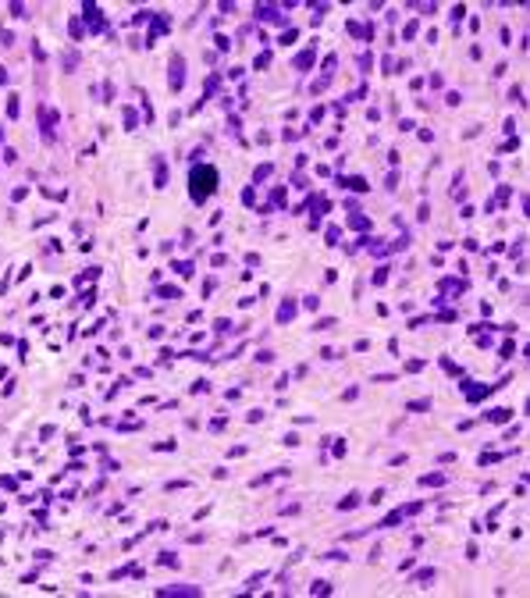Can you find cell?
<instances>
[{"label": "cell", "mask_w": 530, "mask_h": 598, "mask_svg": "<svg viewBox=\"0 0 530 598\" xmlns=\"http://www.w3.org/2000/svg\"><path fill=\"white\" fill-rule=\"evenodd\" d=\"M214 171L210 168H200V171H193V200H207L210 196V189H214Z\"/></svg>", "instance_id": "1"}]
</instances>
